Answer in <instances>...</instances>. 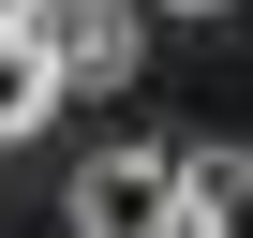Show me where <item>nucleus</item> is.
I'll use <instances>...</instances> for the list:
<instances>
[{
    "label": "nucleus",
    "instance_id": "nucleus-1",
    "mask_svg": "<svg viewBox=\"0 0 253 238\" xmlns=\"http://www.w3.org/2000/svg\"><path fill=\"white\" fill-rule=\"evenodd\" d=\"M60 208H75V238H179V164L164 149H89Z\"/></svg>",
    "mask_w": 253,
    "mask_h": 238
},
{
    "label": "nucleus",
    "instance_id": "nucleus-2",
    "mask_svg": "<svg viewBox=\"0 0 253 238\" xmlns=\"http://www.w3.org/2000/svg\"><path fill=\"white\" fill-rule=\"evenodd\" d=\"M45 60H60V89H119V75H134V45H149V15H134V0H45Z\"/></svg>",
    "mask_w": 253,
    "mask_h": 238
},
{
    "label": "nucleus",
    "instance_id": "nucleus-3",
    "mask_svg": "<svg viewBox=\"0 0 253 238\" xmlns=\"http://www.w3.org/2000/svg\"><path fill=\"white\" fill-rule=\"evenodd\" d=\"M179 238H253V149H194L179 164Z\"/></svg>",
    "mask_w": 253,
    "mask_h": 238
},
{
    "label": "nucleus",
    "instance_id": "nucleus-4",
    "mask_svg": "<svg viewBox=\"0 0 253 238\" xmlns=\"http://www.w3.org/2000/svg\"><path fill=\"white\" fill-rule=\"evenodd\" d=\"M45 104H60V60H45V30H0V134H45Z\"/></svg>",
    "mask_w": 253,
    "mask_h": 238
},
{
    "label": "nucleus",
    "instance_id": "nucleus-5",
    "mask_svg": "<svg viewBox=\"0 0 253 238\" xmlns=\"http://www.w3.org/2000/svg\"><path fill=\"white\" fill-rule=\"evenodd\" d=\"M149 15H238V0H149Z\"/></svg>",
    "mask_w": 253,
    "mask_h": 238
},
{
    "label": "nucleus",
    "instance_id": "nucleus-6",
    "mask_svg": "<svg viewBox=\"0 0 253 238\" xmlns=\"http://www.w3.org/2000/svg\"><path fill=\"white\" fill-rule=\"evenodd\" d=\"M30 15H45V0H0V30H30Z\"/></svg>",
    "mask_w": 253,
    "mask_h": 238
}]
</instances>
